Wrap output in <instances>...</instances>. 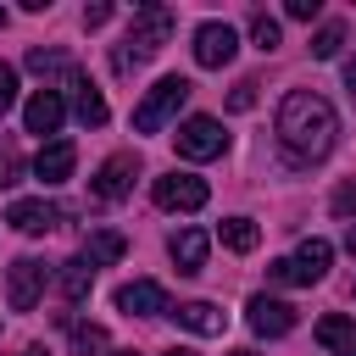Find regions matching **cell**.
Wrapping results in <instances>:
<instances>
[{
	"label": "cell",
	"mask_w": 356,
	"mask_h": 356,
	"mask_svg": "<svg viewBox=\"0 0 356 356\" xmlns=\"http://www.w3.org/2000/svg\"><path fill=\"white\" fill-rule=\"evenodd\" d=\"M339 139V117L323 95L312 89H289L284 106H278V145L295 156V161H323Z\"/></svg>",
	"instance_id": "obj_1"
},
{
	"label": "cell",
	"mask_w": 356,
	"mask_h": 356,
	"mask_svg": "<svg viewBox=\"0 0 356 356\" xmlns=\"http://www.w3.org/2000/svg\"><path fill=\"white\" fill-rule=\"evenodd\" d=\"M167 39H172V11H167V6H139L134 22H128V33H122V44L111 50V67H117V72H134V67L150 61Z\"/></svg>",
	"instance_id": "obj_2"
},
{
	"label": "cell",
	"mask_w": 356,
	"mask_h": 356,
	"mask_svg": "<svg viewBox=\"0 0 356 356\" xmlns=\"http://www.w3.org/2000/svg\"><path fill=\"white\" fill-rule=\"evenodd\" d=\"M184 100H189V78H156L150 95L134 106V134H161V128L178 117Z\"/></svg>",
	"instance_id": "obj_3"
},
{
	"label": "cell",
	"mask_w": 356,
	"mask_h": 356,
	"mask_svg": "<svg viewBox=\"0 0 356 356\" xmlns=\"http://www.w3.org/2000/svg\"><path fill=\"white\" fill-rule=\"evenodd\" d=\"M328 261H334V245L328 239H300L295 256L267 261V278L273 284H323L328 278Z\"/></svg>",
	"instance_id": "obj_4"
},
{
	"label": "cell",
	"mask_w": 356,
	"mask_h": 356,
	"mask_svg": "<svg viewBox=\"0 0 356 356\" xmlns=\"http://www.w3.org/2000/svg\"><path fill=\"white\" fill-rule=\"evenodd\" d=\"M172 139H178V156L184 161H211V156L228 150V134H222L217 117H189V122H178Z\"/></svg>",
	"instance_id": "obj_5"
},
{
	"label": "cell",
	"mask_w": 356,
	"mask_h": 356,
	"mask_svg": "<svg viewBox=\"0 0 356 356\" xmlns=\"http://www.w3.org/2000/svg\"><path fill=\"white\" fill-rule=\"evenodd\" d=\"M206 178H195V172H161L156 184H150V200L161 206V211H200L206 206Z\"/></svg>",
	"instance_id": "obj_6"
},
{
	"label": "cell",
	"mask_w": 356,
	"mask_h": 356,
	"mask_svg": "<svg viewBox=\"0 0 356 356\" xmlns=\"http://www.w3.org/2000/svg\"><path fill=\"white\" fill-rule=\"evenodd\" d=\"M44 261H33V256H17L11 267H6V306L11 312H33L39 306V295H44Z\"/></svg>",
	"instance_id": "obj_7"
},
{
	"label": "cell",
	"mask_w": 356,
	"mask_h": 356,
	"mask_svg": "<svg viewBox=\"0 0 356 356\" xmlns=\"http://www.w3.org/2000/svg\"><path fill=\"white\" fill-rule=\"evenodd\" d=\"M245 323H250L261 339H284V334L295 328V306L278 300V295H250V300H245Z\"/></svg>",
	"instance_id": "obj_8"
},
{
	"label": "cell",
	"mask_w": 356,
	"mask_h": 356,
	"mask_svg": "<svg viewBox=\"0 0 356 356\" xmlns=\"http://www.w3.org/2000/svg\"><path fill=\"white\" fill-rule=\"evenodd\" d=\"M234 50H239V33L228 22H200L195 28V61L200 67H228Z\"/></svg>",
	"instance_id": "obj_9"
},
{
	"label": "cell",
	"mask_w": 356,
	"mask_h": 356,
	"mask_svg": "<svg viewBox=\"0 0 356 356\" xmlns=\"http://www.w3.org/2000/svg\"><path fill=\"white\" fill-rule=\"evenodd\" d=\"M134 172H139V156L134 150H117L95 178H89V189H95V200H122L128 189H134Z\"/></svg>",
	"instance_id": "obj_10"
},
{
	"label": "cell",
	"mask_w": 356,
	"mask_h": 356,
	"mask_svg": "<svg viewBox=\"0 0 356 356\" xmlns=\"http://www.w3.org/2000/svg\"><path fill=\"white\" fill-rule=\"evenodd\" d=\"M61 122H67V100H61V89H33L28 106H22V128H28V134H56Z\"/></svg>",
	"instance_id": "obj_11"
},
{
	"label": "cell",
	"mask_w": 356,
	"mask_h": 356,
	"mask_svg": "<svg viewBox=\"0 0 356 356\" xmlns=\"http://www.w3.org/2000/svg\"><path fill=\"white\" fill-rule=\"evenodd\" d=\"M117 312H128V317H161L172 306H167V289L156 278H134V284L117 289Z\"/></svg>",
	"instance_id": "obj_12"
},
{
	"label": "cell",
	"mask_w": 356,
	"mask_h": 356,
	"mask_svg": "<svg viewBox=\"0 0 356 356\" xmlns=\"http://www.w3.org/2000/svg\"><path fill=\"white\" fill-rule=\"evenodd\" d=\"M61 83H67V95H72L78 122H83V128H100V122H106V100H100V89H95V78H83V72L72 67Z\"/></svg>",
	"instance_id": "obj_13"
},
{
	"label": "cell",
	"mask_w": 356,
	"mask_h": 356,
	"mask_svg": "<svg viewBox=\"0 0 356 356\" xmlns=\"http://www.w3.org/2000/svg\"><path fill=\"white\" fill-rule=\"evenodd\" d=\"M6 222L17 234H50L61 222V206H50V200H11L6 206Z\"/></svg>",
	"instance_id": "obj_14"
},
{
	"label": "cell",
	"mask_w": 356,
	"mask_h": 356,
	"mask_svg": "<svg viewBox=\"0 0 356 356\" xmlns=\"http://www.w3.org/2000/svg\"><path fill=\"white\" fill-rule=\"evenodd\" d=\"M72 161H78L72 139H50V145L33 156V178H39V184H67V178H72Z\"/></svg>",
	"instance_id": "obj_15"
},
{
	"label": "cell",
	"mask_w": 356,
	"mask_h": 356,
	"mask_svg": "<svg viewBox=\"0 0 356 356\" xmlns=\"http://www.w3.org/2000/svg\"><path fill=\"white\" fill-rule=\"evenodd\" d=\"M167 250H172L178 273H200V267H206V250H211V239H206V228H178V234L167 239Z\"/></svg>",
	"instance_id": "obj_16"
},
{
	"label": "cell",
	"mask_w": 356,
	"mask_h": 356,
	"mask_svg": "<svg viewBox=\"0 0 356 356\" xmlns=\"http://www.w3.org/2000/svg\"><path fill=\"white\" fill-rule=\"evenodd\" d=\"M317 345H323L328 356H356V317L328 312V317L317 323Z\"/></svg>",
	"instance_id": "obj_17"
},
{
	"label": "cell",
	"mask_w": 356,
	"mask_h": 356,
	"mask_svg": "<svg viewBox=\"0 0 356 356\" xmlns=\"http://www.w3.org/2000/svg\"><path fill=\"white\" fill-rule=\"evenodd\" d=\"M122 250H128V239H122L117 228H95V234L83 239V261H89V267H111V261H122Z\"/></svg>",
	"instance_id": "obj_18"
},
{
	"label": "cell",
	"mask_w": 356,
	"mask_h": 356,
	"mask_svg": "<svg viewBox=\"0 0 356 356\" xmlns=\"http://www.w3.org/2000/svg\"><path fill=\"white\" fill-rule=\"evenodd\" d=\"M172 317H178L189 334H222V323H228L211 300H184V306H172Z\"/></svg>",
	"instance_id": "obj_19"
},
{
	"label": "cell",
	"mask_w": 356,
	"mask_h": 356,
	"mask_svg": "<svg viewBox=\"0 0 356 356\" xmlns=\"http://www.w3.org/2000/svg\"><path fill=\"white\" fill-rule=\"evenodd\" d=\"M89 284H95V267H89L83 256H72V261H61V273H56V289H61V295H67L72 306H78V300L89 295Z\"/></svg>",
	"instance_id": "obj_20"
},
{
	"label": "cell",
	"mask_w": 356,
	"mask_h": 356,
	"mask_svg": "<svg viewBox=\"0 0 356 356\" xmlns=\"http://www.w3.org/2000/svg\"><path fill=\"white\" fill-rule=\"evenodd\" d=\"M217 239H222L228 250H239V256H245V250H256V245H261V228H256L250 217H222Z\"/></svg>",
	"instance_id": "obj_21"
},
{
	"label": "cell",
	"mask_w": 356,
	"mask_h": 356,
	"mask_svg": "<svg viewBox=\"0 0 356 356\" xmlns=\"http://www.w3.org/2000/svg\"><path fill=\"white\" fill-rule=\"evenodd\" d=\"M72 345H78V356H111V339L100 323H72Z\"/></svg>",
	"instance_id": "obj_22"
},
{
	"label": "cell",
	"mask_w": 356,
	"mask_h": 356,
	"mask_svg": "<svg viewBox=\"0 0 356 356\" xmlns=\"http://www.w3.org/2000/svg\"><path fill=\"white\" fill-rule=\"evenodd\" d=\"M339 44H345V22H323V28L312 33V56H317V61H334Z\"/></svg>",
	"instance_id": "obj_23"
},
{
	"label": "cell",
	"mask_w": 356,
	"mask_h": 356,
	"mask_svg": "<svg viewBox=\"0 0 356 356\" xmlns=\"http://www.w3.org/2000/svg\"><path fill=\"white\" fill-rule=\"evenodd\" d=\"M250 39H256V50H278V44H284V33H278V22H273L267 11L250 17Z\"/></svg>",
	"instance_id": "obj_24"
},
{
	"label": "cell",
	"mask_w": 356,
	"mask_h": 356,
	"mask_svg": "<svg viewBox=\"0 0 356 356\" xmlns=\"http://www.w3.org/2000/svg\"><path fill=\"white\" fill-rule=\"evenodd\" d=\"M28 67H33V72H61V78L72 72V61H67L61 50H28Z\"/></svg>",
	"instance_id": "obj_25"
},
{
	"label": "cell",
	"mask_w": 356,
	"mask_h": 356,
	"mask_svg": "<svg viewBox=\"0 0 356 356\" xmlns=\"http://www.w3.org/2000/svg\"><path fill=\"white\" fill-rule=\"evenodd\" d=\"M328 211H334V217H356V178H345V184L334 189V200H328Z\"/></svg>",
	"instance_id": "obj_26"
},
{
	"label": "cell",
	"mask_w": 356,
	"mask_h": 356,
	"mask_svg": "<svg viewBox=\"0 0 356 356\" xmlns=\"http://www.w3.org/2000/svg\"><path fill=\"white\" fill-rule=\"evenodd\" d=\"M256 106V83L245 78V83H234V95H228V111H250Z\"/></svg>",
	"instance_id": "obj_27"
},
{
	"label": "cell",
	"mask_w": 356,
	"mask_h": 356,
	"mask_svg": "<svg viewBox=\"0 0 356 356\" xmlns=\"http://www.w3.org/2000/svg\"><path fill=\"white\" fill-rule=\"evenodd\" d=\"M11 100H17V72H11L6 61H0V117L11 111Z\"/></svg>",
	"instance_id": "obj_28"
},
{
	"label": "cell",
	"mask_w": 356,
	"mask_h": 356,
	"mask_svg": "<svg viewBox=\"0 0 356 356\" xmlns=\"http://www.w3.org/2000/svg\"><path fill=\"white\" fill-rule=\"evenodd\" d=\"M317 11H323V0H289L284 6V17H295V22H312Z\"/></svg>",
	"instance_id": "obj_29"
},
{
	"label": "cell",
	"mask_w": 356,
	"mask_h": 356,
	"mask_svg": "<svg viewBox=\"0 0 356 356\" xmlns=\"http://www.w3.org/2000/svg\"><path fill=\"white\" fill-rule=\"evenodd\" d=\"M100 22H111V0H95V6L83 11V28H100Z\"/></svg>",
	"instance_id": "obj_30"
},
{
	"label": "cell",
	"mask_w": 356,
	"mask_h": 356,
	"mask_svg": "<svg viewBox=\"0 0 356 356\" xmlns=\"http://www.w3.org/2000/svg\"><path fill=\"white\" fill-rule=\"evenodd\" d=\"M11 184H17V161L6 156V161H0V189H11Z\"/></svg>",
	"instance_id": "obj_31"
},
{
	"label": "cell",
	"mask_w": 356,
	"mask_h": 356,
	"mask_svg": "<svg viewBox=\"0 0 356 356\" xmlns=\"http://www.w3.org/2000/svg\"><path fill=\"white\" fill-rule=\"evenodd\" d=\"M345 83H350V89H356V56H350V61H345Z\"/></svg>",
	"instance_id": "obj_32"
},
{
	"label": "cell",
	"mask_w": 356,
	"mask_h": 356,
	"mask_svg": "<svg viewBox=\"0 0 356 356\" xmlns=\"http://www.w3.org/2000/svg\"><path fill=\"white\" fill-rule=\"evenodd\" d=\"M22 356H50V350H44V345H28V350H22Z\"/></svg>",
	"instance_id": "obj_33"
},
{
	"label": "cell",
	"mask_w": 356,
	"mask_h": 356,
	"mask_svg": "<svg viewBox=\"0 0 356 356\" xmlns=\"http://www.w3.org/2000/svg\"><path fill=\"white\" fill-rule=\"evenodd\" d=\"M345 245H350V256H356V228H350V234H345Z\"/></svg>",
	"instance_id": "obj_34"
},
{
	"label": "cell",
	"mask_w": 356,
	"mask_h": 356,
	"mask_svg": "<svg viewBox=\"0 0 356 356\" xmlns=\"http://www.w3.org/2000/svg\"><path fill=\"white\" fill-rule=\"evenodd\" d=\"M167 356H195V350H184V345H172V350H167Z\"/></svg>",
	"instance_id": "obj_35"
},
{
	"label": "cell",
	"mask_w": 356,
	"mask_h": 356,
	"mask_svg": "<svg viewBox=\"0 0 356 356\" xmlns=\"http://www.w3.org/2000/svg\"><path fill=\"white\" fill-rule=\"evenodd\" d=\"M228 356H256V350H228Z\"/></svg>",
	"instance_id": "obj_36"
},
{
	"label": "cell",
	"mask_w": 356,
	"mask_h": 356,
	"mask_svg": "<svg viewBox=\"0 0 356 356\" xmlns=\"http://www.w3.org/2000/svg\"><path fill=\"white\" fill-rule=\"evenodd\" d=\"M111 356H139V350H111Z\"/></svg>",
	"instance_id": "obj_37"
},
{
	"label": "cell",
	"mask_w": 356,
	"mask_h": 356,
	"mask_svg": "<svg viewBox=\"0 0 356 356\" xmlns=\"http://www.w3.org/2000/svg\"><path fill=\"white\" fill-rule=\"evenodd\" d=\"M0 28H6V11H0Z\"/></svg>",
	"instance_id": "obj_38"
}]
</instances>
